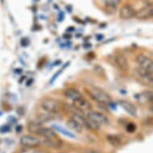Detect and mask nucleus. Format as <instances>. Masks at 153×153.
Listing matches in <instances>:
<instances>
[{"label":"nucleus","instance_id":"f257e3e1","mask_svg":"<svg viewBox=\"0 0 153 153\" xmlns=\"http://www.w3.org/2000/svg\"><path fill=\"white\" fill-rule=\"evenodd\" d=\"M86 92L90 95V97L93 100L96 101L97 103L107 105L111 103V97L110 95L106 91L99 88H91L89 89H86Z\"/></svg>","mask_w":153,"mask_h":153},{"label":"nucleus","instance_id":"f03ea898","mask_svg":"<svg viewBox=\"0 0 153 153\" xmlns=\"http://www.w3.org/2000/svg\"><path fill=\"white\" fill-rule=\"evenodd\" d=\"M41 108L45 112L57 114L60 109V106L58 101L52 98L44 99L41 103Z\"/></svg>","mask_w":153,"mask_h":153},{"label":"nucleus","instance_id":"7ed1b4c3","mask_svg":"<svg viewBox=\"0 0 153 153\" xmlns=\"http://www.w3.org/2000/svg\"><path fill=\"white\" fill-rule=\"evenodd\" d=\"M88 118L91 119V120H93L95 123H97L100 127L101 126H105L108 125L109 123L108 117L104 116L103 114H102L100 111H92L91 110L88 112L87 115Z\"/></svg>","mask_w":153,"mask_h":153},{"label":"nucleus","instance_id":"20e7f679","mask_svg":"<svg viewBox=\"0 0 153 153\" xmlns=\"http://www.w3.org/2000/svg\"><path fill=\"white\" fill-rule=\"evenodd\" d=\"M136 60L140 68L153 74V59L144 55H138L136 56Z\"/></svg>","mask_w":153,"mask_h":153},{"label":"nucleus","instance_id":"39448f33","mask_svg":"<svg viewBox=\"0 0 153 153\" xmlns=\"http://www.w3.org/2000/svg\"><path fill=\"white\" fill-rule=\"evenodd\" d=\"M136 76L140 79L141 82H143L144 84L148 85H152L153 84V74L149 72L148 71L143 70V68L139 67L136 69Z\"/></svg>","mask_w":153,"mask_h":153},{"label":"nucleus","instance_id":"423d86ee","mask_svg":"<svg viewBox=\"0 0 153 153\" xmlns=\"http://www.w3.org/2000/svg\"><path fill=\"white\" fill-rule=\"evenodd\" d=\"M21 145L24 148H37L40 145L41 140L33 136H23L20 139Z\"/></svg>","mask_w":153,"mask_h":153},{"label":"nucleus","instance_id":"0eeeda50","mask_svg":"<svg viewBox=\"0 0 153 153\" xmlns=\"http://www.w3.org/2000/svg\"><path fill=\"white\" fill-rule=\"evenodd\" d=\"M136 10L130 5L123 6L120 10V17L123 19H130L136 16Z\"/></svg>","mask_w":153,"mask_h":153},{"label":"nucleus","instance_id":"6e6552de","mask_svg":"<svg viewBox=\"0 0 153 153\" xmlns=\"http://www.w3.org/2000/svg\"><path fill=\"white\" fill-rule=\"evenodd\" d=\"M73 105L75 106V108L80 110L81 111H89L92 109V106L89 103V101H88L86 99H84L83 97H81V98L76 100L75 101L72 102Z\"/></svg>","mask_w":153,"mask_h":153},{"label":"nucleus","instance_id":"1a4fd4ad","mask_svg":"<svg viewBox=\"0 0 153 153\" xmlns=\"http://www.w3.org/2000/svg\"><path fill=\"white\" fill-rule=\"evenodd\" d=\"M135 17L138 19H148L153 17V8L151 7H144L136 11Z\"/></svg>","mask_w":153,"mask_h":153},{"label":"nucleus","instance_id":"9d476101","mask_svg":"<svg viewBox=\"0 0 153 153\" xmlns=\"http://www.w3.org/2000/svg\"><path fill=\"white\" fill-rule=\"evenodd\" d=\"M115 62L116 63V66L118 67L120 70L123 71H127L129 69V64L127 59L122 55H116L115 56Z\"/></svg>","mask_w":153,"mask_h":153},{"label":"nucleus","instance_id":"9b49d317","mask_svg":"<svg viewBox=\"0 0 153 153\" xmlns=\"http://www.w3.org/2000/svg\"><path fill=\"white\" fill-rule=\"evenodd\" d=\"M64 95H65L66 98L70 100L72 102L81 98V97H83L80 91H79L77 89H75V88H68V89H66L65 91H64Z\"/></svg>","mask_w":153,"mask_h":153},{"label":"nucleus","instance_id":"f8f14e48","mask_svg":"<svg viewBox=\"0 0 153 153\" xmlns=\"http://www.w3.org/2000/svg\"><path fill=\"white\" fill-rule=\"evenodd\" d=\"M120 104L122 108L124 109L125 111L131 115V116H136L137 114V110H136V106L134 105L133 103H131L129 101L127 100H121L120 102Z\"/></svg>","mask_w":153,"mask_h":153},{"label":"nucleus","instance_id":"ddd939ff","mask_svg":"<svg viewBox=\"0 0 153 153\" xmlns=\"http://www.w3.org/2000/svg\"><path fill=\"white\" fill-rule=\"evenodd\" d=\"M43 143H44V145H46L47 147L55 148V149L60 148L61 147H62V145H63L62 141H61L58 137L44 139V140H43Z\"/></svg>","mask_w":153,"mask_h":153},{"label":"nucleus","instance_id":"4468645a","mask_svg":"<svg viewBox=\"0 0 153 153\" xmlns=\"http://www.w3.org/2000/svg\"><path fill=\"white\" fill-rule=\"evenodd\" d=\"M67 126L68 127V128H70L71 130L74 131L75 132L80 133L83 131V126L81 125L78 121L75 120V119H73L72 117H71V119H69L68 120Z\"/></svg>","mask_w":153,"mask_h":153},{"label":"nucleus","instance_id":"2eb2a0df","mask_svg":"<svg viewBox=\"0 0 153 153\" xmlns=\"http://www.w3.org/2000/svg\"><path fill=\"white\" fill-rule=\"evenodd\" d=\"M38 135H39L40 136L43 137L44 139H49V138H55L57 137V135L52 128H42L40 131H39Z\"/></svg>","mask_w":153,"mask_h":153},{"label":"nucleus","instance_id":"dca6fc26","mask_svg":"<svg viewBox=\"0 0 153 153\" xmlns=\"http://www.w3.org/2000/svg\"><path fill=\"white\" fill-rule=\"evenodd\" d=\"M42 127V123H39L38 121H31L28 123L27 128L28 131L31 133H35V134H38L39 131H40Z\"/></svg>","mask_w":153,"mask_h":153},{"label":"nucleus","instance_id":"f3484780","mask_svg":"<svg viewBox=\"0 0 153 153\" xmlns=\"http://www.w3.org/2000/svg\"><path fill=\"white\" fill-rule=\"evenodd\" d=\"M55 130H56L57 131H59V132L62 133V134H63L64 136H68V137H69V138H75V136L73 134V133H71V131H68L67 129H65V128H63V127H61V126L59 125H53L52 127Z\"/></svg>","mask_w":153,"mask_h":153},{"label":"nucleus","instance_id":"a211bd4d","mask_svg":"<svg viewBox=\"0 0 153 153\" xmlns=\"http://www.w3.org/2000/svg\"><path fill=\"white\" fill-rule=\"evenodd\" d=\"M107 140L113 147H119L121 144V140L118 136L109 135L107 136Z\"/></svg>","mask_w":153,"mask_h":153},{"label":"nucleus","instance_id":"6ab92c4d","mask_svg":"<svg viewBox=\"0 0 153 153\" xmlns=\"http://www.w3.org/2000/svg\"><path fill=\"white\" fill-rule=\"evenodd\" d=\"M121 0H103V3L108 7H116L120 3Z\"/></svg>","mask_w":153,"mask_h":153},{"label":"nucleus","instance_id":"aec40b11","mask_svg":"<svg viewBox=\"0 0 153 153\" xmlns=\"http://www.w3.org/2000/svg\"><path fill=\"white\" fill-rule=\"evenodd\" d=\"M20 153H47L42 150L37 149L36 148H24L22 149Z\"/></svg>","mask_w":153,"mask_h":153},{"label":"nucleus","instance_id":"412c9836","mask_svg":"<svg viewBox=\"0 0 153 153\" xmlns=\"http://www.w3.org/2000/svg\"><path fill=\"white\" fill-rule=\"evenodd\" d=\"M126 130H127V131H128L129 133L135 132L136 130V126L132 123H128V125H127V127H126Z\"/></svg>","mask_w":153,"mask_h":153},{"label":"nucleus","instance_id":"4be33fe9","mask_svg":"<svg viewBox=\"0 0 153 153\" xmlns=\"http://www.w3.org/2000/svg\"><path fill=\"white\" fill-rule=\"evenodd\" d=\"M85 153H100V152H99L98 151L92 150V149H88V150L86 151Z\"/></svg>","mask_w":153,"mask_h":153},{"label":"nucleus","instance_id":"5701e85b","mask_svg":"<svg viewBox=\"0 0 153 153\" xmlns=\"http://www.w3.org/2000/svg\"><path fill=\"white\" fill-rule=\"evenodd\" d=\"M151 101H152V103H153V95L152 96V97H151Z\"/></svg>","mask_w":153,"mask_h":153}]
</instances>
